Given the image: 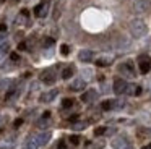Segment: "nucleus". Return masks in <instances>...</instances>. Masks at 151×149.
<instances>
[{"label": "nucleus", "instance_id": "f257e3e1", "mask_svg": "<svg viewBox=\"0 0 151 149\" xmlns=\"http://www.w3.org/2000/svg\"><path fill=\"white\" fill-rule=\"evenodd\" d=\"M130 32L133 37H143V36H146L148 32V26L145 24V21H141V19H133V21L130 23Z\"/></svg>", "mask_w": 151, "mask_h": 149}, {"label": "nucleus", "instance_id": "f03ea898", "mask_svg": "<svg viewBox=\"0 0 151 149\" xmlns=\"http://www.w3.org/2000/svg\"><path fill=\"white\" fill-rule=\"evenodd\" d=\"M133 8H135V11H137V13L145 15V13H148L151 10V0H135Z\"/></svg>", "mask_w": 151, "mask_h": 149}, {"label": "nucleus", "instance_id": "7ed1b4c3", "mask_svg": "<svg viewBox=\"0 0 151 149\" xmlns=\"http://www.w3.org/2000/svg\"><path fill=\"white\" fill-rule=\"evenodd\" d=\"M112 149H132V144L127 138L117 136V138L112 139Z\"/></svg>", "mask_w": 151, "mask_h": 149}, {"label": "nucleus", "instance_id": "20e7f679", "mask_svg": "<svg viewBox=\"0 0 151 149\" xmlns=\"http://www.w3.org/2000/svg\"><path fill=\"white\" fill-rule=\"evenodd\" d=\"M49 0H44V2H41L39 5L34 8V15L37 16V18H44V16H47V13H49Z\"/></svg>", "mask_w": 151, "mask_h": 149}, {"label": "nucleus", "instance_id": "39448f33", "mask_svg": "<svg viewBox=\"0 0 151 149\" xmlns=\"http://www.w3.org/2000/svg\"><path fill=\"white\" fill-rule=\"evenodd\" d=\"M138 68H140L141 73H148V71L151 70V58L148 57V55H141V57H138Z\"/></svg>", "mask_w": 151, "mask_h": 149}, {"label": "nucleus", "instance_id": "423d86ee", "mask_svg": "<svg viewBox=\"0 0 151 149\" xmlns=\"http://www.w3.org/2000/svg\"><path fill=\"white\" fill-rule=\"evenodd\" d=\"M119 70H120L122 74H125V76H135V68H133V62L132 60H127L124 62V63L119 67Z\"/></svg>", "mask_w": 151, "mask_h": 149}, {"label": "nucleus", "instance_id": "0eeeda50", "mask_svg": "<svg viewBox=\"0 0 151 149\" xmlns=\"http://www.w3.org/2000/svg\"><path fill=\"white\" fill-rule=\"evenodd\" d=\"M41 81L46 83V84H52L54 81H55V70H54V68L44 70L42 73H41Z\"/></svg>", "mask_w": 151, "mask_h": 149}, {"label": "nucleus", "instance_id": "6e6552de", "mask_svg": "<svg viewBox=\"0 0 151 149\" xmlns=\"http://www.w3.org/2000/svg\"><path fill=\"white\" fill-rule=\"evenodd\" d=\"M127 81L125 80H120V78H117V80L114 81V92L115 94H125V87H127Z\"/></svg>", "mask_w": 151, "mask_h": 149}, {"label": "nucleus", "instance_id": "1a4fd4ad", "mask_svg": "<svg viewBox=\"0 0 151 149\" xmlns=\"http://www.w3.org/2000/svg\"><path fill=\"white\" fill-rule=\"evenodd\" d=\"M86 87V81L81 80V78H76V80L72 81V84H70V89L75 91V92H78V91H83Z\"/></svg>", "mask_w": 151, "mask_h": 149}, {"label": "nucleus", "instance_id": "9d476101", "mask_svg": "<svg viewBox=\"0 0 151 149\" xmlns=\"http://www.w3.org/2000/svg\"><path fill=\"white\" fill-rule=\"evenodd\" d=\"M96 97H98V92H96L94 89H88L86 92H83L81 100L85 104H89V102H93V100H96Z\"/></svg>", "mask_w": 151, "mask_h": 149}, {"label": "nucleus", "instance_id": "9b49d317", "mask_svg": "<svg viewBox=\"0 0 151 149\" xmlns=\"http://www.w3.org/2000/svg\"><path fill=\"white\" fill-rule=\"evenodd\" d=\"M141 92V87L138 84H133V83H128L127 87H125V94L127 96H138Z\"/></svg>", "mask_w": 151, "mask_h": 149}, {"label": "nucleus", "instance_id": "f8f14e48", "mask_svg": "<svg viewBox=\"0 0 151 149\" xmlns=\"http://www.w3.org/2000/svg\"><path fill=\"white\" fill-rule=\"evenodd\" d=\"M59 94V91L57 89H52V91H49V92H44L42 96L39 97V100L41 102H44V104H47V102H52L54 99H55V96Z\"/></svg>", "mask_w": 151, "mask_h": 149}, {"label": "nucleus", "instance_id": "ddd939ff", "mask_svg": "<svg viewBox=\"0 0 151 149\" xmlns=\"http://www.w3.org/2000/svg\"><path fill=\"white\" fill-rule=\"evenodd\" d=\"M78 58H80L81 62H91L93 58H94V52H93V50H88V49H83V50H80Z\"/></svg>", "mask_w": 151, "mask_h": 149}, {"label": "nucleus", "instance_id": "4468645a", "mask_svg": "<svg viewBox=\"0 0 151 149\" xmlns=\"http://www.w3.org/2000/svg\"><path fill=\"white\" fill-rule=\"evenodd\" d=\"M36 139H37V143H39L41 146L47 144L49 139H50V131H42L41 135H36Z\"/></svg>", "mask_w": 151, "mask_h": 149}, {"label": "nucleus", "instance_id": "2eb2a0df", "mask_svg": "<svg viewBox=\"0 0 151 149\" xmlns=\"http://www.w3.org/2000/svg\"><path fill=\"white\" fill-rule=\"evenodd\" d=\"M49 117H50V113H49V112H46V113H44V115L41 117V120L36 123V125H37V128H46V126L50 123V122H49Z\"/></svg>", "mask_w": 151, "mask_h": 149}, {"label": "nucleus", "instance_id": "dca6fc26", "mask_svg": "<svg viewBox=\"0 0 151 149\" xmlns=\"http://www.w3.org/2000/svg\"><path fill=\"white\" fill-rule=\"evenodd\" d=\"M102 146H104V143H102V141H96V143L89 141V143H86V144H85V149H102Z\"/></svg>", "mask_w": 151, "mask_h": 149}, {"label": "nucleus", "instance_id": "f3484780", "mask_svg": "<svg viewBox=\"0 0 151 149\" xmlns=\"http://www.w3.org/2000/svg\"><path fill=\"white\" fill-rule=\"evenodd\" d=\"M96 63H98L99 67H107V65L112 63V57H99L98 60H96Z\"/></svg>", "mask_w": 151, "mask_h": 149}, {"label": "nucleus", "instance_id": "a211bd4d", "mask_svg": "<svg viewBox=\"0 0 151 149\" xmlns=\"http://www.w3.org/2000/svg\"><path fill=\"white\" fill-rule=\"evenodd\" d=\"M39 148H41V144L37 143L36 136H33V138L28 141V144H26V149H39Z\"/></svg>", "mask_w": 151, "mask_h": 149}, {"label": "nucleus", "instance_id": "6ab92c4d", "mask_svg": "<svg viewBox=\"0 0 151 149\" xmlns=\"http://www.w3.org/2000/svg\"><path fill=\"white\" fill-rule=\"evenodd\" d=\"M73 71H75V68H73V67H67V68H63V71H62V78H63V80H68V78H72V76H73Z\"/></svg>", "mask_w": 151, "mask_h": 149}, {"label": "nucleus", "instance_id": "aec40b11", "mask_svg": "<svg viewBox=\"0 0 151 149\" xmlns=\"http://www.w3.org/2000/svg\"><path fill=\"white\" fill-rule=\"evenodd\" d=\"M137 133L140 138H150L151 136V130H148V128H138Z\"/></svg>", "mask_w": 151, "mask_h": 149}, {"label": "nucleus", "instance_id": "412c9836", "mask_svg": "<svg viewBox=\"0 0 151 149\" xmlns=\"http://www.w3.org/2000/svg\"><path fill=\"white\" fill-rule=\"evenodd\" d=\"M125 105V100H122V99H117V100H112V109H115V110H119V109H122V107Z\"/></svg>", "mask_w": 151, "mask_h": 149}, {"label": "nucleus", "instance_id": "4be33fe9", "mask_svg": "<svg viewBox=\"0 0 151 149\" xmlns=\"http://www.w3.org/2000/svg\"><path fill=\"white\" fill-rule=\"evenodd\" d=\"M75 105V100L73 99H63L62 100V107L63 109H70V107H73Z\"/></svg>", "mask_w": 151, "mask_h": 149}, {"label": "nucleus", "instance_id": "5701e85b", "mask_svg": "<svg viewBox=\"0 0 151 149\" xmlns=\"http://www.w3.org/2000/svg\"><path fill=\"white\" fill-rule=\"evenodd\" d=\"M86 126H88V122H76L72 125V128L73 130H83V128H86Z\"/></svg>", "mask_w": 151, "mask_h": 149}, {"label": "nucleus", "instance_id": "b1692460", "mask_svg": "<svg viewBox=\"0 0 151 149\" xmlns=\"http://www.w3.org/2000/svg\"><path fill=\"white\" fill-rule=\"evenodd\" d=\"M68 141H70V144L76 146V144H80V136H78V135H72V136L68 138Z\"/></svg>", "mask_w": 151, "mask_h": 149}, {"label": "nucleus", "instance_id": "393cba45", "mask_svg": "<svg viewBox=\"0 0 151 149\" xmlns=\"http://www.w3.org/2000/svg\"><path fill=\"white\" fill-rule=\"evenodd\" d=\"M101 109L102 110H111L112 109V100H104V102L101 104Z\"/></svg>", "mask_w": 151, "mask_h": 149}, {"label": "nucleus", "instance_id": "a878e982", "mask_svg": "<svg viewBox=\"0 0 151 149\" xmlns=\"http://www.w3.org/2000/svg\"><path fill=\"white\" fill-rule=\"evenodd\" d=\"M106 131H107V128H104V126H99V128H96V130H94V135H96V136H99V135H104Z\"/></svg>", "mask_w": 151, "mask_h": 149}, {"label": "nucleus", "instance_id": "bb28decb", "mask_svg": "<svg viewBox=\"0 0 151 149\" xmlns=\"http://www.w3.org/2000/svg\"><path fill=\"white\" fill-rule=\"evenodd\" d=\"M52 44H54V39H50V37H46V39L42 41V45H44V47H50Z\"/></svg>", "mask_w": 151, "mask_h": 149}, {"label": "nucleus", "instance_id": "cd10ccee", "mask_svg": "<svg viewBox=\"0 0 151 149\" xmlns=\"http://www.w3.org/2000/svg\"><path fill=\"white\" fill-rule=\"evenodd\" d=\"M60 52H62L63 55H68V54H70V47H68L67 44H63L62 47H60Z\"/></svg>", "mask_w": 151, "mask_h": 149}, {"label": "nucleus", "instance_id": "c85d7f7f", "mask_svg": "<svg viewBox=\"0 0 151 149\" xmlns=\"http://www.w3.org/2000/svg\"><path fill=\"white\" fill-rule=\"evenodd\" d=\"M8 50V44L7 42H2V44H0V55L4 54V52H7Z\"/></svg>", "mask_w": 151, "mask_h": 149}, {"label": "nucleus", "instance_id": "c756f323", "mask_svg": "<svg viewBox=\"0 0 151 149\" xmlns=\"http://www.w3.org/2000/svg\"><path fill=\"white\" fill-rule=\"evenodd\" d=\"M8 84H10V81H8V80H0V89L8 87Z\"/></svg>", "mask_w": 151, "mask_h": 149}, {"label": "nucleus", "instance_id": "7c9ffc66", "mask_svg": "<svg viewBox=\"0 0 151 149\" xmlns=\"http://www.w3.org/2000/svg\"><path fill=\"white\" fill-rule=\"evenodd\" d=\"M57 149H65V144H63V141H60L59 144H57Z\"/></svg>", "mask_w": 151, "mask_h": 149}, {"label": "nucleus", "instance_id": "2f4dec72", "mask_svg": "<svg viewBox=\"0 0 151 149\" xmlns=\"http://www.w3.org/2000/svg\"><path fill=\"white\" fill-rule=\"evenodd\" d=\"M5 42V32H0V44Z\"/></svg>", "mask_w": 151, "mask_h": 149}, {"label": "nucleus", "instance_id": "473e14b6", "mask_svg": "<svg viewBox=\"0 0 151 149\" xmlns=\"http://www.w3.org/2000/svg\"><path fill=\"white\" fill-rule=\"evenodd\" d=\"M10 58H12V60H15V62H17V60H18V58H20V57H18V55H17V54H12V55H10Z\"/></svg>", "mask_w": 151, "mask_h": 149}, {"label": "nucleus", "instance_id": "72a5a7b5", "mask_svg": "<svg viewBox=\"0 0 151 149\" xmlns=\"http://www.w3.org/2000/svg\"><path fill=\"white\" fill-rule=\"evenodd\" d=\"M5 31H7V26H5V24H0V32H5Z\"/></svg>", "mask_w": 151, "mask_h": 149}, {"label": "nucleus", "instance_id": "f704fd0d", "mask_svg": "<svg viewBox=\"0 0 151 149\" xmlns=\"http://www.w3.org/2000/svg\"><path fill=\"white\" fill-rule=\"evenodd\" d=\"M21 123H23V120H17V122H15V126H20Z\"/></svg>", "mask_w": 151, "mask_h": 149}, {"label": "nucleus", "instance_id": "c9c22d12", "mask_svg": "<svg viewBox=\"0 0 151 149\" xmlns=\"http://www.w3.org/2000/svg\"><path fill=\"white\" fill-rule=\"evenodd\" d=\"M143 149H151V144H150V146H146V148H143Z\"/></svg>", "mask_w": 151, "mask_h": 149}, {"label": "nucleus", "instance_id": "e433bc0d", "mask_svg": "<svg viewBox=\"0 0 151 149\" xmlns=\"http://www.w3.org/2000/svg\"><path fill=\"white\" fill-rule=\"evenodd\" d=\"M0 125H2V117H0Z\"/></svg>", "mask_w": 151, "mask_h": 149}, {"label": "nucleus", "instance_id": "4c0bfd02", "mask_svg": "<svg viewBox=\"0 0 151 149\" xmlns=\"http://www.w3.org/2000/svg\"><path fill=\"white\" fill-rule=\"evenodd\" d=\"M0 2H4V0H0Z\"/></svg>", "mask_w": 151, "mask_h": 149}]
</instances>
